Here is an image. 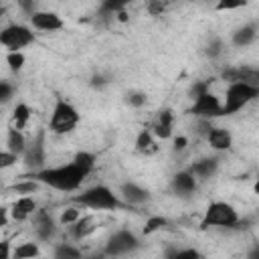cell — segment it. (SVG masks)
<instances>
[{
  "mask_svg": "<svg viewBox=\"0 0 259 259\" xmlns=\"http://www.w3.org/2000/svg\"><path fill=\"white\" fill-rule=\"evenodd\" d=\"M34 180H38L42 186H49L53 190L59 192H75L81 188V184L85 182V178L89 174H85L73 160L69 164H61V166H47L34 174H30Z\"/></svg>",
  "mask_w": 259,
  "mask_h": 259,
  "instance_id": "cell-1",
  "label": "cell"
},
{
  "mask_svg": "<svg viewBox=\"0 0 259 259\" xmlns=\"http://www.w3.org/2000/svg\"><path fill=\"white\" fill-rule=\"evenodd\" d=\"M73 200L81 208H89V210H119L125 206V202L119 198V194H115L105 184H93V186L81 190V194H77Z\"/></svg>",
  "mask_w": 259,
  "mask_h": 259,
  "instance_id": "cell-2",
  "label": "cell"
},
{
  "mask_svg": "<svg viewBox=\"0 0 259 259\" xmlns=\"http://www.w3.org/2000/svg\"><path fill=\"white\" fill-rule=\"evenodd\" d=\"M239 225V210L225 200H212L200 219V229H235Z\"/></svg>",
  "mask_w": 259,
  "mask_h": 259,
  "instance_id": "cell-3",
  "label": "cell"
},
{
  "mask_svg": "<svg viewBox=\"0 0 259 259\" xmlns=\"http://www.w3.org/2000/svg\"><path fill=\"white\" fill-rule=\"evenodd\" d=\"M81 121V113L77 111V107L67 101L65 97H57L53 111H51V119H49V132L53 134H71Z\"/></svg>",
  "mask_w": 259,
  "mask_h": 259,
  "instance_id": "cell-4",
  "label": "cell"
},
{
  "mask_svg": "<svg viewBox=\"0 0 259 259\" xmlns=\"http://www.w3.org/2000/svg\"><path fill=\"white\" fill-rule=\"evenodd\" d=\"M257 97H259V89H255L247 83H241V81L229 83L225 89V99H223V117L239 113L243 107H247Z\"/></svg>",
  "mask_w": 259,
  "mask_h": 259,
  "instance_id": "cell-5",
  "label": "cell"
},
{
  "mask_svg": "<svg viewBox=\"0 0 259 259\" xmlns=\"http://www.w3.org/2000/svg\"><path fill=\"white\" fill-rule=\"evenodd\" d=\"M34 40H36V36L32 32V28L26 24H20V22L6 24L0 32V42L8 53H22V49L32 45Z\"/></svg>",
  "mask_w": 259,
  "mask_h": 259,
  "instance_id": "cell-6",
  "label": "cell"
},
{
  "mask_svg": "<svg viewBox=\"0 0 259 259\" xmlns=\"http://www.w3.org/2000/svg\"><path fill=\"white\" fill-rule=\"evenodd\" d=\"M140 247H142V241H140V237L136 233H132L130 229H117L105 241L103 253L107 257L117 259V257H123V255H130V253L138 251Z\"/></svg>",
  "mask_w": 259,
  "mask_h": 259,
  "instance_id": "cell-7",
  "label": "cell"
},
{
  "mask_svg": "<svg viewBox=\"0 0 259 259\" xmlns=\"http://www.w3.org/2000/svg\"><path fill=\"white\" fill-rule=\"evenodd\" d=\"M22 162H24L26 170H30V174L47 168L45 166V162H47V130H38L28 140V146H26V152L22 156Z\"/></svg>",
  "mask_w": 259,
  "mask_h": 259,
  "instance_id": "cell-8",
  "label": "cell"
},
{
  "mask_svg": "<svg viewBox=\"0 0 259 259\" xmlns=\"http://www.w3.org/2000/svg\"><path fill=\"white\" fill-rule=\"evenodd\" d=\"M190 113H192L196 119L212 121V119H217V117H223V101H221L212 91H206L204 95H200L198 99L192 101Z\"/></svg>",
  "mask_w": 259,
  "mask_h": 259,
  "instance_id": "cell-9",
  "label": "cell"
},
{
  "mask_svg": "<svg viewBox=\"0 0 259 259\" xmlns=\"http://www.w3.org/2000/svg\"><path fill=\"white\" fill-rule=\"evenodd\" d=\"M30 221H32L34 235H36V239H38V241L49 243V241H53V239H55V235H57V231H59V219H55L49 210L38 208Z\"/></svg>",
  "mask_w": 259,
  "mask_h": 259,
  "instance_id": "cell-10",
  "label": "cell"
},
{
  "mask_svg": "<svg viewBox=\"0 0 259 259\" xmlns=\"http://www.w3.org/2000/svg\"><path fill=\"white\" fill-rule=\"evenodd\" d=\"M221 77L229 83H235V81H241V83H247L255 89H259V67H253V65H237V67H227L223 69Z\"/></svg>",
  "mask_w": 259,
  "mask_h": 259,
  "instance_id": "cell-11",
  "label": "cell"
},
{
  "mask_svg": "<svg viewBox=\"0 0 259 259\" xmlns=\"http://www.w3.org/2000/svg\"><path fill=\"white\" fill-rule=\"evenodd\" d=\"M28 20H30V26L40 32H57V30L65 28V20L55 10H38Z\"/></svg>",
  "mask_w": 259,
  "mask_h": 259,
  "instance_id": "cell-12",
  "label": "cell"
},
{
  "mask_svg": "<svg viewBox=\"0 0 259 259\" xmlns=\"http://www.w3.org/2000/svg\"><path fill=\"white\" fill-rule=\"evenodd\" d=\"M198 188V180L196 176L186 168V170H180L172 176L170 180V190L178 196V198H190Z\"/></svg>",
  "mask_w": 259,
  "mask_h": 259,
  "instance_id": "cell-13",
  "label": "cell"
},
{
  "mask_svg": "<svg viewBox=\"0 0 259 259\" xmlns=\"http://www.w3.org/2000/svg\"><path fill=\"white\" fill-rule=\"evenodd\" d=\"M119 198L125 202V206H142L150 200V190L134 180H127L119 186Z\"/></svg>",
  "mask_w": 259,
  "mask_h": 259,
  "instance_id": "cell-14",
  "label": "cell"
},
{
  "mask_svg": "<svg viewBox=\"0 0 259 259\" xmlns=\"http://www.w3.org/2000/svg\"><path fill=\"white\" fill-rule=\"evenodd\" d=\"M150 132L154 134L156 140H170L174 136V111L170 107L158 111Z\"/></svg>",
  "mask_w": 259,
  "mask_h": 259,
  "instance_id": "cell-15",
  "label": "cell"
},
{
  "mask_svg": "<svg viewBox=\"0 0 259 259\" xmlns=\"http://www.w3.org/2000/svg\"><path fill=\"white\" fill-rule=\"evenodd\" d=\"M219 164H221V160L217 156H204V158L194 160L188 166V170L196 176V180H210L219 172Z\"/></svg>",
  "mask_w": 259,
  "mask_h": 259,
  "instance_id": "cell-16",
  "label": "cell"
},
{
  "mask_svg": "<svg viewBox=\"0 0 259 259\" xmlns=\"http://www.w3.org/2000/svg\"><path fill=\"white\" fill-rule=\"evenodd\" d=\"M38 210V204L32 196H18L12 204H10V214L16 223H22V221H28L34 217V212Z\"/></svg>",
  "mask_w": 259,
  "mask_h": 259,
  "instance_id": "cell-17",
  "label": "cell"
},
{
  "mask_svg": "<svg viewBox=\"0 0 259 259\" xmlns=\"http://www.w3.org/2000/svg\"><path fill=\"white\" fill-rule=\"evenodd\" d=\"M257 34H259V26L255 22H245V24H241L233 30L231 45L237 47V49H245V47H249L257 40Z\"/></svg>",
  "mask_w": 259,
  "mask_h": 259,
  "instance_id": "cell-18",
  "label": "cell"
},
{
  "mask_svg": "<svg viewBox=\"0 0 259 259\" xmlns=\"http://www.w3.org/2000/svg\"><path fill=\"white\" fill-rule=\"evenodd\" d=\"M204 140L210 146V150H214V152H227L233 146V134H231V130L219 127V125H214Z\"/></svg>",
  "mask_w": 259,
  "mask_h": 259,
  "instance_id": "cell-19",
  "label": "cell"
},
{
  "mask_svg": "<svg viewBox=\"0 0 259 259\" xmlns=\"http://www.w3.org/2000/svg\"><path fill=\"white\" fill-rule=\"evenodd\" d=\"M26 146H28V140L22 134V130H16L14 125L8 127V132H6V148L4 150H8V152L16 154L18 158H22L24 152H26Z\"/></svg>",
  "mask_w": 259,
  "mask_h": 259,
  "instance_id": "cell-20",
  "label": "cell"
},
{
  "mask_svg": "<svg viewBox=\"0 0 259 259\" xmlns=\"http://www.w3.org/2000/svg\"><path fill=\"white\" fill-rule=\"evenodd\" d=\"M95 231V219L91 214H83L75 225L69 227V235L73 241H83Z\"/></svg>",
  "mask_w": 259,
  "mask_h": 259,
  "instance_id": "cell-21",
  "label": "cell"
},
{
  "mask_svg": "<svg viewBox=\"0 0 259 259\" xmlns=\"http://www.w3.org/2000/svg\"><path fill=\"white\" fill-rule=\"evenodd\" d=\"M156 150H158L156 138H154V134L150 132V127L140 130L138 136H136V152H140V154H144V156H150V154H154Z\"/></svg>",
  "mask_w": 259,
  "mask_h": 259,
  "instance_id": "cell-22",
  "label": "cell"
},
{
  "mask_svg": "<svg viewBox=\"0 0 259 259\" xmlns=\"http://www.w3.org/2000/svg\"><path fill=\"white\" fill-rule=\"evenodd\" d=\"M40 186H42V184H40L38 180H34L32 176H28V178H20V180H16V182L10 186V190L16 192L18 196H32Z\"/></svg>",
  "mask_w": 259,
  "mask_h": 259,
  "instance_id": "cell-23",
  "label": "cell"
},
{
  "mask_svg": "<svg viewBox=\"0 0 259 259\" xmlns=\"http://www.w3.org/2000/svg\"><path fill=\"white\" fill-rule=\"evenodd\" d=\"M53 259H85L81 249L73 243H57L53 249Z\"/></svg>",
  "mask_w": 259,
  "mask_h": 259,
  "instance_id": "cell-24",
  "label": "cell"
},
{
  "mask_svg": "<svg viewBox=\"0 0 259 259\" xmlns=\"http://www.w3.org/2000/svg\"><path fill=\"white\" fill-rule=\"evenodd\" d=\"M40 255V247L36 241H24L14 245V257L12 259H36Z\"/></svg>",
  "mask_w": 259,
  "mask_h": 259,
  "instance_id": "cell-25",
  "label": "cell"
},
{
  "mask_svg": "<svg viewBox=\"0 0 259 259\" xmlns=\"http://www.w3.org/2000/svg\"><path fill=\"white\" fill-rule=\"evenodd\" d=\"M73 162L85 172V174H91L93 168H95V162H97V156L89 150H79L75 156H73Z\"/></svg>",
  "mask_w": 259,
  "mask_h": 259,
  "instance_id": "cell-26",
  "label": "cell"
},
{
  "mask_svg": "<svg viewBox=\"0 0 259 259\" xmlns=\"http://www.w3.org/2000/svg\"><path fill=\"white\" fill-rule=\"evenodd\" d=\"M30 107L24 103V101H20V103H16V107H14V111H12V119H14V127L16 130H24L26 127V123H28V119H30Z\"/></svg>",
  "mask_w": 259,
  "mask_h": 259,
  "instance_id": "cell-27",
  "label": "cell"
},
{
  "mask_svg": "<svg viewBox=\"0 0 259 259\" xmlns=\"http://www.w3.org/2000/svg\"><path fill=\"white\" fill-rule=\"evenodd\" d=\"M225 53V40L221 36H210V40L204 45V57L210 61H217Z\"/></svg>",
  "mask_w": 259,
  "mask_h": 259,
  "instance_id": "cell-28",
  "label": "cell"
},
{
  "mask_svg": "<svg viewBox=\"0 0 259 259\" xmlns=\"http://www.w3.org/2000/svg\"><path fill=\"white\" fill-rule=\"evenodd\" d=\"M81 217H83V212H81L79 206H65V208L61 210V214H59V225L69 229V227L75 225Z\"/></svg>",
  "mask_w": 259,
  "mask_h": 259,
  "instance_id": "cell-29",
  "label": "cell"
},
{
  "mask_svg": "<svg viewBox=\"0 0 259 259\" xmlns=\"http://www.w3.org/2000/svg\"><path fill=\"white\" fill-rule=\"evenodd\" d=\"M121 10H125V2H123V0H105V2L99 4V12H101L105 18L117 16Z\"/></svg>",
  "mask_w": 259,
  "mask_h": 259,
  "instance_id": "cell-30",
  "label": "cell"
},
{
  "mask_svg": "<svg viewBox=\"0 0 259 259\" xmlns=\"http://www.w3.org/2000/svg\"><path fill=\"white\" fill-rule=\"evenodd\" d=\"M164 259H202V255L194 247H184V249H170Z\"/></svg>",
  "mask_w": 259,
  "mask_h": 259,
  "instance_id": "cell-31",
  "label": "cell"
},
{
  "mask_svg": "<svg viewBox=\"0 0 259 259\" xmlns=\"http://www.w3.org/2000/svg\"><path fill=\"white\" fill-rule=\"evenodd\" d=\"M26 63V57L24 53H6V65L10 67V71L18 73Z\"/></svg>",
  "mask_w": 259,
  "mask_h": 259,
  "instance_id": "cell-32",
  "label": "cell"
},
{
  "mask_svg": "<svg viewBox=\"0 0 259 259\" xmlns=\"http://www.w3.org/2000/svg\"><path fill=\"white\" fill-rule=\"evenodd\" d=\"M166 225H168V221H166L164 217H150V219L146 221V225H144V235H152V233L164 229Z\"/></svg>",
  "mask_w": 259,
  "mask_h": 259,
  "instance_id": "cell-33",
  "label": "cell"
},
{
  "mask_svg": "<svg viewBox=\"0 0 259 259\" xmlns=\"http://www.w3.org/2000/svg\"><path fill=\"white\" fill-rule=\"evenodd\" d=\"M206 91H210V83H208V81H194L192 87H190V91H188V95H190V99L194 101V99H198L200 95H204Z\"/></svg>",
  "mask_w": 259,
  "mask_h": 259,
  "instance_id": "cell-34",
  "label": "cell"
},
{
  "mask_svg": "<svg viewBox=\"0 0 259 259\" xmlns=\"http://www.w3.org/2000/svg\"><path fill=\"white\" fill-rule=\"evenodd\" d=\"M14 91H16V89H14V85H12L10 81H6V79L0 81V103L6 105V103L14 97Z\"/></svg>",
  "mask_w": 259,
  "mask_h": 259,
  "instance_id": "cell-35",
  "label": "cell"
},
{
  "mask_svg": "<svg viewBox=\"0 0 259 259\" xmlns=\"http://www.w3.org/2000/svg\"><path fill=\"white\" fill-rule=\"evenodd\" d=\"M125 101H127V105H132V107H144L146 101H148V97H146V93H142V91H130V93L125 95Z\"/></svg>",
  "mask_w": 259,
  "mask_h": 259,
  "instance_id": "cell-36",
  "label": "cell"
},
{
  "mask_svg": "<svg viewBox=\"0 0 259 259\" xmlns=\"http://www.w3.org/2000/svg\"><path fill=\"white\" fill-rule=\"evenodd\" d=\"M18 160H22V158H18L16 154H12V152H8V150H2V152H0V168H2V170H8V168L16 166Z\"/></svg>",
  "mask_w": 259,
  "mask_h": 259,
  "instance_id": "cell-37",
  "label": "cell"
},
{
  "mask_svg": "<svg viewBox=\"0 0 259 259\" xmlns=\"http://www.w3.org/2000/svg\"><path fill=\"white\" fill-rule=\"evenodd\" d=\"M247 2H243V0H221V2H217V10H237V8H243Z\"/></svg>",
  "mask_w": 259,
  "mask_h": 259,
  "instance_id": "cell-38",
  "label": "cell"
},
{
  "mask_svg": "<svg viewBox=\"0 0 259 259\" xmlns=\"http://www.w3.org/2000/svg\"><path fill=\"white\" fill-rule=\"evenodd\" d=\"M12 257H14V247L8 239H4L0 243V259H12Z\"/></svg>",
  "mask_w": 259,
  "mask_h": 259,
  "instance_id": "cell-39",
  "label": "cell"
},
{
  "mask_svg": "<svg viewBox=\"0 0 259 259\" xmlns=\"http://www.w3.org/2000/svg\"><path fill=\"white\" fill-rule=\"evenodd\" d=\"M164 10H166V2H150L148 4V12L152 16H160Z\"/></svg>",
  "mask_w": 259,
  "mask_h": 259,
  "instance_id": "cell-40",
  "label": "cell"
},
{
  "mask_svg": "<svg viewBox=\"0 0 259 259\" xmlns=\"http://www.w3.org/2000/svg\"><path fill=\"white\" fill-rule=\"evenodd\" d=\"M186 146H188V138H186V136H176V138H174V146H172V150H174V152H184Z\"/></svg>",
  "mask_w": 259,
  "mask_h": 259,
  "instance_id": "cell-41",
  "label": "cell"
},
{
  "mask_svg": "<svg viewBox=\"0 0 259 259\" xmlns=\"http://www.w3.org/2000/svg\"><path fill=\"white\" fill-rule=\"evenodd\" d=\"M109 81H107V77H103V75H93L91 77V87H97V89H101V87H105Z\"/></svg>",
  "mask_w": 259,
  "mask_h": 259,
  "instance_id": "cell-42",
  "label": "cell"
},
{
  "mask_svg": "<svg viewBox=\"0 0 259 259\" xmlns=\"http://www.w3.org/2000/svg\"><path fill=\"white\" fill-rule=\"evenodd\" d=\"M10 208L8 206H2L0 208V227H8V221H10Z\"/></svg>",
  "mask_w": 259,
  "mask_h": 259,
  "instance_id": "cell-43",
  "label": "cell"
},
{
  "mask_svg": "<svg viewBox=\"0 0 259 259\" xmlns=\"http://www.w3.org/2000/svg\"><path fill=\"white\" fill-rule=\"evenodd\" d=\"M115 18H117V20H121V22H125V20H127L130 16H127V12H125V10H121V12H119V14L115 16Z\"/></svg>",
  "mask_w": 259,
  "mask_h": 259,
  "instance_id": "cell-44",
  "label": "cell"
},
{
  "mask_svg": "<svg viewBox=\"0 0 259 259\" xmlns=\"http://www.w3.org/2000/svg\"><path fill=\"white\" fill-rule=\"evenodd\" d=\"M253 192L259 196V178H257V180H255V184H253Z\"/></svg>",
  "mask_w": 259,
  "mask_h": 259,
  "instance_id": "cell-45",
  "label": "cell"
},
{
  "mask_svg": "<svg viewBox=\"0 0 259 259\" xmlns=\"http://www.w3.org/2000/svg\"><path fill=\"white\" fill-rule=\"evenodd\" d=\"M103 257H107L105 253H99V255H93V257H89V259H103Z\"/></svg>",
  "mask_w": 259,
  "mask_h": 259,
  "instance_id": "cell-46",
  "label": "cell"
},
{
  "mask_svg": "<svg viewBox=\"0 0 259 259\" xmlns=\"http://www.w3.org/2000/svg\"><path fill=\"white\" fill-rule=\"evenodd\" d=\"M255 249H259V239H257V243H255Z\"/></svg>",
  "mask_w": 259,
  "mask_h": 259,
  "instance_id": "cell-47",
  "label": "cell"
}]
</instances>
